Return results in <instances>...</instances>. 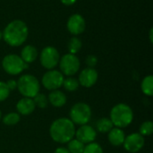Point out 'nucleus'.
<instances>
[{
  "label": "nucleus",
  "mask_w": 153,
  "mask_h": 153,
  "mask_svg": "<svg viewBox=\"0 0 153 153\" xmlns=\"http://www.w3.org/2000/svg\"><path fill=\"white\" fill-rule=\"evenodd\" d=\"M75 125L66 117L56 119L50 126V137L58 143H67L75 135Z\"/></svg>",
  "instance_id": "1"
},
{
  "label": "nucleus",
  "mask_w": 153,
  "mask_h": 153,
  "mask_svg": "<svg viewBox=\"0 0 153 153\" xmlns=\"http://www.w3.org/2000/svg\"><path fill=\"white\" fill-rule=\"evenodd\" d=\"M2 34V38L8 45L19 47L27 39L29 30L26 23L21 20H14L6 25Z\"/></svg>",
  "instance_id": "2"
},
{
  "label": "nucleus",
  "mask_w": 153,
  "mask_h": 153,
  "mask_svg": "<svg viewBox=\"0 0 153 153\" xmlns=\"http://www.w3.org/2000/svg\"><path fill=\"white\" fill-rule=\"evenodd\" d=\"M109 119L113 126L122 129L131 125L134 120V112L130 106L125 103H119L112 108Z\"/></svg>",
  "instance_id": "3"
},
{
  "label": "nucleus",
  "mask_w": 153,
  "mask_h": 153,
  "mask_svg": "<svg viewBox=\"0 0 153 153\" xmlns=\"http://www.w3.org/2000/svg\"><path fill=\"white\" fill-rule=\"evenodd\" d=\"M17 89L25 98L33 99L40 89L38 79L31 74H23L17 81Z\"/></svg>",
  "instance_id": "4"
},
{
  "label": "nucleus",
  "mask_w": 153,
  "mask_h": 153,
  "mask_svg": "<svg viewBox=\"0 0 153 153\" xmlns=\"http://www.w3.org/2000/svg\"><path fill=\"white\" fill-rule=\"evenodd\" d=\"M91 117V108L84 102L74 104L70 109V120L78 126L87 125Z\"/></svg>",
  "instance_id": "5"
},
{
  "label": "nucleus",
  "mask_w": 153,
  "mask_h": 153,
  "mask_svg": "<svg viewBox=\"0 0 153 153\" xmlns=\"http://www.w3.org/2000/svg\"><path fill=\"white\" fill-rule=\"evenodd\" d=\"M28 65L29 64L25 63L21 56L14 54L5 56L2 61V66L4 70L5 73L11 75L20 74L24 69L28 68Z\"/></svg>",
  "instance_id": "6"
},
{
  "label": "nucleus",
  "mask_w": 153,
  "mask_h": 153,
  "mask_svg": "<svg viewBox=\"0 0 153 153\" xmlns=\"http://www.w3.org/2000/svg\"><path fill=\"white\" fill-rule=\"evenodd\" d=\"M61 73L66 76H73L80 69V60L73 54H65L59 60Z\"/></svg>",
  "instance_id": "7"
},
{
  "label": "nucleus",
  "mask_w": 153,
  "mask_h": 153,
  "mask_svg": "<svg viewBox=\"0 0 153 153\" xmlns=\"http://www.w3.org/2000/svg\"><path fill=\"white\" fill-rule=\"evenodd\" d=\"M39 60L41 65L44 68L48 70H52L58 65L60 60V56L56 48L49 46L42 49L40 53Z\"/></svg>",
  "instance_id": "8"
},
{
  "label": "nucleus",
  "mask_w": 153,
  "mask_h": 153,
  "mask_svg": "<svg viewBox=\"0 0 153 153\" xmlns=\"http://www.w3.org/2000/svg\"><path fill=\"white\" fill-rule=\"evenodd\" d=\"M64 79V74L61 72L52 69L44 74L41 82L47 90L55 91L63 85Z\"/></svg>",
  "instance_id": "9"
},
{
  "label": "nucleus",
  "mask_w": 153,
  "mask_h": 153,
  "mask_svg": "<svg viewBox=\"0 0 153 153\" xmlns=\"http://www.w3.org/2000/svg\"><path fill=\"white\" fill-rule=\"evenodd\" d=\"M144 143V137L139 133H134L125 138L123 145L126 151H127L128 152L136 153L143 148Z\"/></svg>",
  "instance_id": "10"
},
{
  "label": "nucleus",
  "mask_w": 153,
  "mask_h": 153,
  "mask_svg": "<svg viewBox=\"0 0 153 153\" xmlns=\"http://www.w3.org/2000/svg\"><path fill=\"white\" fill-rule=\"evenodd\" d=\"M75 136L76 139L82 142L83 144H88L94 142L97 137V132L91 126L82 125L80 126L77 131H75Z\"/></svg>",
  "instance_id": "11"
},
{
  "label": "nucleus",
  "mask_w": 153,
  "mask_h": 153,
  "mask_svg": "<svg viewBox=\"0 0 153 153\" xmlns=\"http://www.w3.org/2000/svg\"><path fill=\"white\" fill-rule=\"evenodd\" d=\"M98 72L94 68L87 67L83 69L79 74V84L84 88H91L98 81Z\"/></svg>",
  "instance_id": "12"
},
{
  "label": "nucleus",
  "mask_w": 153,
  "mask_h": 153,
  "mask_svg": "<svg viewBox=\"0 0 153 153\" xmlns=\"http://www.w3.org/2000/svg\"><path fill=\"white\" fill-rule=\"evenodd\" d=\"M85 21L84 18L78 13H74L70 16L67 21V30L73 35H79L85 30Z\"/></svg>",
  "instance_id": "13"
},
{
  "label": "nucleus",
  "mask_w": 153,
  "mask_h": 153,
  "mask_svg": "<svg viewBox=\"0 0 153 153\" xmlns=\"http://www.w3.org/2000/svg\"><path fill=\"white\" fill-rule=\"evenodd\" d=\"M36 108L35 103L32 99L23 97L16 104V109L19 115L28 116L31 114Z\"/></svg>",
  "instance_id": "14"
},
{
  "label": "nucleus",
  "mask_w": 153,
  "mask_h": 153,
  "mask_svg": "<svg viewBox=\"0 0 153 153\" xmlns=\"http://www.w3.org/2000/svg\"><path fill=\"white\" fill-rule=\"evenodd\" d=\"M108 142L110 143V144H112L115 147H118L123 145L126 135L124 131L121 128H117V127H113L108 133Z\"/></svg>",
  "instance_id": "15"
},
{
  "label": "nucleus",
  "mask_w": 153,
  "mask_h": 153,
  "mask_svg": "<svg viewBox=\"0 0 153 153\" xmlns=\"http://www.w3.org/2000/svg\"><path fill=\"white\" fill-rule=\"evenodd\" d=\"M48 100V102L56 108H61L65 106L67 100L65 94L59 90L52 91L49 93Z\"/></svg>",
  "instance_id": "16"
},
{
  "label": "nucleus",
  "mask_w": 153,
  "mask_h": 153,
  "mask_svg": "<svg viewBox=\"0 0 153 153\" xmlns=\"http://www.w3.org/2000/svg\"><path fill=\"white\" fill-rule=\"evenodd\" d=\"M38 57V50L31 45L25 46L21 52V58L27 64L34 62Z\"/></svg>",
  "instance_id": "17"
},
{
  "label": "nucleus",
  "mask_w": 153,
  "mask_h": 153,
  "mask_svg": "<svg viewBox=\"0 0 153 153\" xmlns=\"http://www.w3.org/2000/svg\"><path fill=\"white\" fill-rule=\"evenodd\" d=\"M113 126L111 120L108 117H102L96 122V129L101 134H108Z\"/></svg>",
  "instance_id": "18"
},
{
  "label": "nucleus",
  "mask_w": 153,
  "mask_h": 153,
  "mask_svg": "<svg viewBox=\"0 0 153 153\" xmlns=\"http://www.w3.org/2000/svg\"><path fill=\"white\" fill-rule=\"evenodd\" d=\"M142 91L143 94L146 96L152 97L153 95V76L152 75H148L143 78L142 84H141Z\"/></svg>",
  "instance_id": "19"
},
{
  "label": "nucleus",
  "mask_w": 153,
  "mask_h": 153,
  "mask_svg": "<svg viewBox=\"0 0 153 153\" xmlns=\"http://www.w3.org/2000/svg\"><path fill=\"white\" fill-rule=\"evenodd\" d=\"M84 144L77 139H72L68 142L67 150L70 153H83Z\"/></svg>",
  "instance_id": "20"
},
{
  "label": "nucleus",
  "mask_w": 153,
  "mask_h": 153,
  "mask_svg": "<svg viewBox=\"0 0 153 153\" xmlns=\"http://www.w3.org/2000/svg\"><path fill=\"white\" fill-rule=\"evenodd\" d=\"M64 88L67 91H75L78 90L80 84L77 79L74 78V77H68L66 79H64L63 82V85Z\"/></svg>",
  "instance_id": "21"
},
{
  "label": "nucleus",
  "mask_w": 153,
  "mask_h": 153,
  "mask_svg": "<svg viewBox=\"0 0 153 153\" xmlns=\"http://www.w3.org/2000/svg\"><path fill=\"white\" fill-rule=\"evenodd\" d=\"M67 48H68V50H69V53L70 54H73V55H75L76 53H78L82 48V41L76 38V37H73L68 44H67Z\"/></svg>",
  "instance_id": "22"
},
{
  "label": "nucleus",
  "mask_w": 153,
  "mask_h": 153,
  "mask_svg": "<svg viewBox=\"0 0 153 153\" xmlns=\"http://www.w3.org/2000/svg\"><path fill=\"white\" fill-rule=\"evenodd\" d=\"M20 121V115L15 112L9 113L3 117V123L5 126H14Z\"/></svg>",
  "instance_id": "23"
},
{
  "label": "nucleus",
  "mask_w": 153,
  "mask_h": 153,
  "mask_svg": "<svg viewBox=\"0 0 153 153\" xmlns=\"http://www.w3.org/2000/svg\"><path fill=\"white\" fill-rule=\"evenodd\" d=\"M32 100H33V101L35 103V106L39 108H45L48 105V100L46 97V95L43 94V93L39 92Z\"/></svg>",
  "instance_id": "24"
},
{
  "label": "nucleus",
  "mask_w": 153,
  "mask_h": 153,
  "mask_svg": "<svg viewBox=\"0 0 153 153\" xmlns=\"http://www.w3.org/2000/svg\"><path fill=\"white\" fill-rule=\"evenodd\" d=\"M153 133V123L152 121H145L140 126V134L143 136H150Z\"/></svg>",
  "instance_id": "25"
},
{
  "label": "nucleus",
  "mask_w": 153,
  "mask_h": 153,
  "mask_svg": "<svg viewBox=\"0 0 153 153\" xmlns=\"http://www.w3.org/2000/svg\"><path fill=\"white\" fill-rule=\"evenodd\" d=\"M83 153H103V149L99 143L92 142L84 146Z\"/></svg>",
  "instance_id": "26"
},
{
  "label": "nucleus",
  "mask_w": 153,
  "mask_h": 153,
  "mask_svg": "<svg viewBox=\"0 0 153 153\" xmlns=\"http://www.w3.org/2000/svg\"><path fill=\"white\" fill-rule=\"evenodd\" d=\"M10 94V91L6 86V83L0 82V102L5 100Z\"/></svg>",
  "instance_id": "27"
},
{
  "label": "nucleus",
  "mask_w": 153,
  "mask_h": 153,
  "mask_svg": "<svg viewBox=\"0 0 153 153\" xmlns=\"http://www.w3.org/2000/svg\"><path fill=\"white\" fill-rule=\"evenodd\" d=\"M85 62H86V65H87L88 67L93 68L94 66H96V65L98 63V58L95 56H93V55H90V56H88L86 57Z\"/></svg>",
  "instance_id": "28"
},
{
  "label": "nucleus",
  "mask_w": 153,
  "mask_h": 153,
  "mask_svg": "<svg viewBox=\"0 0 153 153\" xmlns=\"http://www.w3.org/2000/svg\"><path fill=\"white\" fill-rule=\"evenodd\" d=\"M5 83H6V86H7V88L9 89L10 91H14L17 88V82L15 80H13V79L12 80H8Z\"/></svg>",
  "instance_id": "29"
},
{
  "label": "nucleus",
  "mask_w": 153,
  "mask_h": 153,
  "mask_svg": "<svg viewBox=\"0 0 153 153\" xmlns=\"http://www.w3.org/2000/svg\"><path fill=\"white\" fill-rule=\"evenodd\" d=\"M55 153H70V152H69V151L67 150V148L59 147V148H57V149L55 151Z\"/></svg>",
  "instance_id": "30"
},
{
  "label": "nucleus",
  "mask_w": 153,
  "mask_h": 153,
  "mask_svg": "<svg viewBox=\"0 0 153 153\" xmlns=\"http://www.w3.org/2000/svg\"><path fill=\"white\" fill-rule=\"evenodd\" d=\"M77 0H61V2L65 4V5H72L74 4Z\"/></svg>",
  "instance_id": "31"
},
{
  "label": "nucleus",
  "mask_w": 153,
  "mask_h": 153,
  "mask_svg": "<svg viewBox=\"0 0 153 153\" xmlns=\"http://www.w3.org/2000/svg\"><path fill=\"white\" fill-rule=\"evenodd\" d=\"M152 32H153V30L152 29H151V30H150V40H151V42H152V41H153Z\"/></svg>",
  "instance_id": "32"
},
{
  "label": "nucleus",
  "mask_w": 153,
  "mask_h": 153,
  "mask_svg": "<svg viewBox=\"0 0 153 153\" xmlns=\"http://www.w3.org/2000/svg\"><path fill=\"white\" fill-rule=\"evenodd\" d=\"M2 36H3V34H2V31L0 30V40H1V39H2Z\"/></svg>",
  "instance_id": "33"
},
{
  "label": "nucleus",
  "mask_w": 153,
  "mask_h": 153,
  "mask_svg": "<svg viewBox=\"0 0 153 153\" xmlns=\"http://www.w3.org/2000/svg\"><path fill=\"white\" fill-rule=\"evenodd\" d=\"M1 118H2V113H1V110H0V121H1Z\"/></svg>",
  "instance_id": "34"
}]
</instances>
